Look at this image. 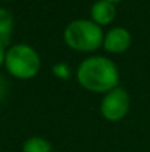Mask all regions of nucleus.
Wrapping results in <instances>:
<instances>
[{
	"label": "nucleus",
	"mask_w": 150,
	"mask_h": 152,
	"mask_svg": "<svg viewBox=\"0 0 150 152\" xmlns=\"http://www.w3.org/2000/svg\"><path fill=\"white\" fill-rule=\"evenodd\" d=\"M4 68L18 80H31L40 72L41 59L33 46L18 43L6 49Z\"/></svg>",
	"instance_id": "obj_3"
},
{
	"label": "nucleus",
	"mask_w": 150,
	"mask_h": 152,
	"mask_svg": "<svg viewBox=\"0 0 150 152\" xmlns=\"http://www.w3.org/2000/svg\"><path fill=\"white\" fill-rule=\"evenodd\" d=\"M78 84L91 93L104 95L119 86V69L107 56L93 55L81 61L75 71Z\"/></svg>",
	"instance_id": "obj_1"
},
{
	"label": "nucleus",
	"mask_w": 150,
	"mask_h": 152,
	"mask_svg": "<svg viewBox=\"0 0 150 152\" xmlns=\"http://www.w3.org/2000/svg\"><path fill=\"white\" fill-rule=\"evenodd\" d=\"M130 112V95L128 92L118 86L106 92L100 101V114L109 123H116L124 120Z\"/></svg>",
	"instance_id": "obj_4"
},
{
	"label": "nucleus",
	"mask_w": 150,
	"mask_h": 152,
	"mask_svg": "<svg viewBox=\"0 0 150 152\" xmlns=\"http://www.w3.org/2000/svg\"><path fill=\"white\" fill-rule=\"evenodd\" d=\"M131 43H133V37L127 28L112 27L104 33L103 49L112 55H121L131 48Z\"/></svg>",
	"instance_id": "obj_5"
},
{
	"label": "nucleus",
	"mask_w": 150,
	"mask_h": 152,
	"mask_svg": "<svg viewBox=\"0 0 150 152\" xmlns=\"http://www.w3.org/2000/svg\"><path fill=\"white\" fill-rule=\"evenodd\" d=\"M104 30L91 19H74L63 30V42L74 52L93 53L103 48Z\"/></svg>",
	"instance_id": "obj_2"
},
{
	"label": "nucleus",
	"mask_w": 150,
	"mask_h": 152,
	"mask_svg": "<svg viewBox=\"0 0 150 152\" xmlns=\"http://www.w3.org/2000/svg\"><path fill=\"white\" fill-rule=\"evenodd\" d=\"M51 72H53L54 77H57V78H60V80H66V78H69V75H71V68L68 66L66 62H57V64L53 65Z\"/></svg>",
	"instance_id": "obj_9"
},
{
	"label": "nucleus",
	"mask_w": 150,
	"mask_h": 152,
	"mask_svg": "<svg viewBox=\"0 0 150 152\" xmlns=\"http://www.w3.org/2000/svg\"><path fill=\"white\" fill-rule=\"evenodd\" d=\"M7 90H9V83H7V80H6L3 75H0V102L6 98Z\"/></svg>",
	"instance_id": "obj_10"
},
{
	"label": "nucleus",
	"mask_w": 150,
	"mask_h": 152,
	"mask_svg": "<svg viewBox=\"0 0 150 152\" xmlns=\"http://www.w3.org/2000/svg\"><path fill=\"white\" fill-rule=\"evenodd\" d=\"M4 56H6V45L0 42V66L4 65Z\"/></svg>",
	"instance_id": "obj_11"
},
{
	"label": "nucleus",
	"mask_w": 150,
	"mask_h": 152,
	"mask_svg": "<svg viewBox=\"0 0 150 152\" xmlns=\"http://www.w3.org/2000/svg\"><path fill=\"white\" fill-rule=\"evenodd\" d=\"M3 152H4V151H3Z\"/></svg>",
	"instance_id": "obj_14"
},
{
	"label": "nucleus",
	"mask_w": 150,
	"mask_h": 152,
	"mask_svg": "<svg viewBox=\"0 0 150 152\" xmlns=\"http://www.w3.org/2000/svg\"><path fill=\"white\" fill-rule=\"evenodd\" d=\"M107 1H112V3H115V4H118L119 1H122V0H107Z\"/></svg>",
	"instance_id": "obj_12"
},
{
	"label": "nucleus",
	"mask_w": 150,
	"mask_h": 152,
	"mask_svg": "<svg viewBox=\"0 0 150 152\" xmlns=\"http://www.w3.org/2000/svg\"><path fill=\"white\" fill-rule=\"evenodd\" d=\"M13 27H15L13 15L6 7H0V42L1 43L7 45L13 33Z\"/></svg>",
	"instance_id": "obj_7"
},
{
	"label": "nucleus",
	"mask_w": 150,
	"mask_h": 152,
	"mask_svg": "<svg viewBox=\"0 0 150 152\" xmlns=\"http://www.w3.org/2000/svg\"><path fill=\"white\" fill-rule=\"evenodd\" d=\"M53 152H54V151H53Z\"/></svg>",
	"instance_id": "obj_13"
},
{
	"label": "nucleus",
	"mask_w": 150,
	"mask_h": 152,
	"mask_svg": "<svg viewBox=\"0 0 150 152\" xmlns=\"http://www.w3.org/2000/svg\"><path fill=\"white\" fill-rule=\"evenodd\" d=\"M22 152H53V148L47 139L41 136H33L24 142Z\"/></svg>",
	"instance_id": "obj_8"
},
{
	"label": "nucleus",
	"mask_w": 150,
	"mask_h": 152,
	"mask_svg": "<svg viewBox=\"0 0 150 152\" xmlns=\"http://www.w3.org/2000/svg\"><path fill=\"white\" fill-rule=\"evenodd\" d=\"M90 19L101 28L113 24L116 19V4L107 0H96L90 7Z\"/></svg>",
	"instance_id": "obj_6"
}]
</instances>
